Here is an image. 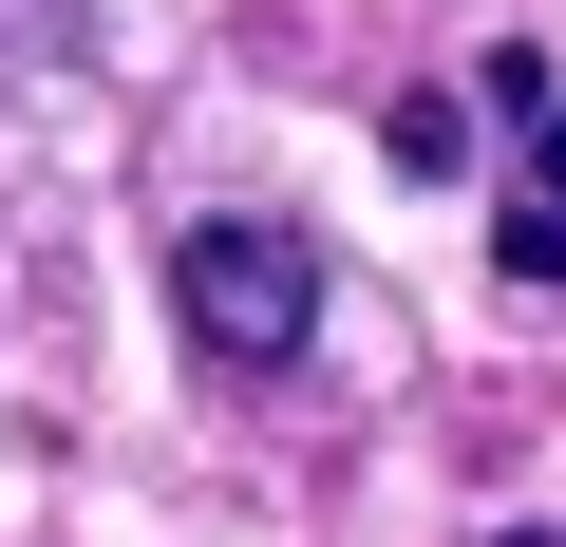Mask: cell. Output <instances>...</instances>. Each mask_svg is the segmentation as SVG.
Listing matches in <instances>:
<instances>
[{
	"label": "cell",
	"mask_w": 566,
	"mask_h": 547,
	"mask_svg": "<svg viewBox=\"0 0 566 547\" xmlns=\"http://www.w3.org/2000/svg\"><path fill=\"white\" fill-rule=\"evenodd\" d=\"M528 151H510V208H491V264L510 284H566V95H510Z\"/></svg>",
	"instance_id": "cell-2"
},
{
	"label": "cell",
	"mask_w": 566,
	"mask_h": 547,
	"mask_svg": "<svg viewBox=\"0 0 566 547\" xmlns=\"http://www.w3.org/2000/svg\"><path fill=\"white\" fill-rule=\"evenodd\" d=\"M170 322H189L208 378H283V359L322 340V245L283 227V208H208L170 245Z\"/></svg>",
	"instance_id": "cell-1"
}]
</instances>
